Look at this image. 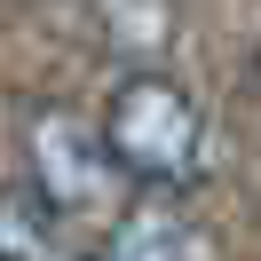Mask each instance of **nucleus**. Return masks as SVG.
Masks as SVG:
<instances>
[{
  "label": "nucleus",
  "instance_id": "obj_4",
  "mask_svg": "<svg viewBox=\"0 0 261 261\" xmlns=\"http://www.w3.org/2000/svg\"><path fill=\"white\" fill-rule=\"evenodd\" d=\"M95 261H190V229H182L174 206H127L111 222V238L95 245Z\"/></svg>",
  "mask_w": 261,
  "mask_h": 261
},
{
  "label": "nucleus",
  "instance_id": "obj_1",
  "mask_svg": "<svg viewBox=\"0 0 261 261\" xmlns=\"http://www.w3.org/2000/svg\"><path fill=\"white\" fill-rule=\"evenodd\" d=\"M103 135H111L127 182H150V190H174V182H190L206 166V119H198V103L150 64L119 80L111 111H103Z\"/></svg>",
  "mask_w": 261,
  "mask_h": 261
},
{
  "label": "nucleus",
  "instance_id": "obj_2",
  "mask_svg": "<svg viewBox=\"0 0 261 261\" xmlns=\"http://www.w3.org/2000/svg\"><path fill=\"white\" fill-rule=\"evenodd\" d=\"M32 182L64 214H95V206L119 198L127 166H119V150H111L103 127H87L71 103H48V111H32Z\"/></svg>",
  "mask_w": 261,
  "mask_h": 261
},
{
  "label": "nucleus",
  "instance_id": "obj_3",
  "mask_svg": "<svg viewBox=\"0 0 261 261\" xmlns=\"http://www.w3.org/2000/svg\"><path fill=\"white\" fill-rule=\"evenodd\" d=\"M0 261H64V206L32 174L0 182Z\"/></svg>",
  "mask_w": 261,
  "mask_h": 261
},
{
  "label": "nucleus",
  "instance_id": "obj_5",
  "mask_svg": "<svg viewBox=\"0 0 261 261\" xmlns=\"http://www.w3.org/2000/svg\"><path fill=\"white\" fill-rule=\"evenodd\" d=\"M103 16V48L127 64H159L174 48V0H95Z\"/></svg>",
  "mask_w": 261,
  "mask_h": 261
},
{
  "label": "nucleus",
  "instance_id": "obj_6",
  "mask_svg": "<svg viewBox=\"0 0 261 261\" xmlns=\"http://www.w3.org/2000/svg\"><path fill=\"white\" fill-rule=\"evenodd\" d=\"M71 261H95V253H71Z\"/></svg>",
  "mask_w": 261,
  "mask_h": 261
}]
</instances>
